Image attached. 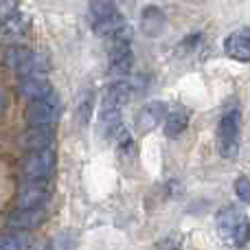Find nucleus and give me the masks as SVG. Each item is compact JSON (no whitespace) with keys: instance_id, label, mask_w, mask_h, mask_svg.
<instances>
[{"instance_id":"nucleus-1","label":"nucleus","mask_w":250,"mask_h":250,"mask_svg":"<svg viewBox=\"0 0 250 250\" xmlns=\"http://www.w3.org/2000/svg\"><path fill=\"white\" fill-rule=\"evenodd\" d=\"M90 22L92 31L99 38L114 40L119 33H123L127 29L125 18L117 9V4L112 0H90Z\"/></svg>"},{"instance_id":"nucleus-2","label":"nucleus","mask_w":250,"mask_h":250,"mask_svg":"<svg viewBox=\"0 0 250 250\" xmlns=\"http://www.w3.org/2000/svg\"><path fill=\"white\" fill-rule=\"evenodd\" d=\"M239 132H242V117L239 110H226L217 127V143L224 158H235L239 154Z\"/></svg>"},{"instance_id":"nucleus-3","label":"nucleus","mask_w":250,"mask_h":250,"mask_svg":"<svg viewBox=\"0 0 250 250\" xmlns=\"http://www.w3.org/2000/svg\"><path fill=\"white\" fill-rule=\"evenodd\" d=\"M55 151L48 149H38V151H29L26 158L22 160V176L24 180H40L46 182L48 178L55 171Z\"/></svg>"},{"instance_id":"nucleus-4","label":"nucleus","mask_w":250,"mask_h":250,"mask_svg":"<svg viewBox=\"0 0 250 250\" xmlns=\"http://www.w3.org/2000/svg\"><path fill=\"white\" fill-rule=\"evenodd\" d=\"M134 66V53H132V38H129V29L119 33L112 40V48H110V75L117 79L127 77V73Z\"/></svg>"},{"instance_id":"nucleus-5","label":"nucleus","mask_w":250,"mask_h":250,"mask_svg":"<svg viewBox=\"0 0 250 250\" xmlns=\"http://www.w3.org/2000/svg\"><path fill=\"white\" fill-rule=\"evenodd\" d=\"M62 112V104L57 99V95L44 97V99L31 101L29 108H26V121L29 125H55Z\"/></svg>"},{"instance_id":"nucleus-6","label":"nucleus","mask_w":250,"mask_h":250,"mask_svg":"<svg viewBox=\"0 0 250 250\" xmlns=\"http://www.w3.org/2000/svg\"><path fill=\"white\" fill-rule=\"evenodd\" d=\"M51 200V189L46 182L26 180L16 195L18 208H44V204Z\"/></svg>"},{"instance_id":"nucleus-7","label":"nucleus","mask_w":250,"mask_h":250,"mask_svg":"<svg viewBox=\"0 0 250 250\" xmlns=\"http://www.w3.org/2000/svg\"><path fill=\"white\" fill-rule=\"evenodd\" d=\"M246 220H248V215H246V211H244L242 207L230 204V207L222 208V211L217 213V217H215L217 235H220L222 239H226V242H235V235H237V230L242 229Z\"/></svg>"},{"instance_id":"nucleus-8","label":"nucleus","mask_w":250,"mask_h":250,"mask_svg":"<svg viewBox=\"0 0 250 250\" xmlns=\"http://www.w3.org/2000/svg\"><path fill=\"white\" fill-rule=\"evenodd\" d=\"M167 112H169V110H167V105H165L163 101H147V104L138 110L136 121H134V125H136V132L138 134L154 132L160 123H165Z\"/></svg>"},{"instance_id":"nucleus-9","label":"nucleus","mask_w":250,"mask_h":250,"mask_svg":"<svg viewBox=\"0 0 250 250\" xmlns=\"http://www.w3.org/2000/svg\"><path fill=\"white\" fill-rule=\"evenodd\" d=\"M55 141L53 134V125H29V129H24L20 143L24 149L38 151V149H48Z\"/></svg>"},{"instance_id":"nucleus-10","label":"nucleus","mask_w":250,"mask_h":250,"mask_svg":"<svg viewBox=\"0 0 250 250\" xmlns=\"http://www.w3.org/2000/svg\"><path fill=\"white\" fill-rule=\"evenodd\" d=\"M132 97V86L125 79H117L104 90L101 97V110H123V105Z\"/></svg>"},{"instance_id":"nucleus-11","label":"nucleus","mask_w":250,"mask_h":250,"mask_svg":"<svg viewBox=\"0 0 250 250\" xmlns=\"http://www.w3.org/2000/svg\"><path fill=\"white\" fill-rule=\"evenodd\" d=\"M44 217H46L44 208H16L9 215L7 226L11 230H31V229H38L44 222Z\"/></svg>"},{"instance_id":"nucleus-12","label":"nucleus","mask_w":250,"mask_h":250,"mask_svg":"<svg viewBox=\"0 0 250 250\" xmlns=\"http://www.w3.org/2000/svg\"><path fill=\"white\" fill-rule=\"evenodd\" d=\"M167 26V18H165L163 9L156 4H147L141 11V31L147 38H160Z\"/></svg>"},{"instance_id":"nucleus-13","label":"nucleus","mask_w":250,"mask_h":250,"mask_svg":"<svg viewBox=\"0 0 250 250\" xmlns=\"http://www.w3.org/2000/svg\"><path fill=\"white\" fill-rule=\"evenodd\" d=\"M20 95L31 104V101H38L53 95V86L44 75H29V77L20 79Z\"/></svg>"},{"instance_id":"nucleus-14","label":"nucleus","mask_w":250,"mask_h":250,"mask_svg":"<svg viewBox=\"0 0 250 250\" xmlns=\"http://www.w3.org/2000/svg\"><path fill=\"white\" fill-rule=\"evenodd\" d=\"M224 53L235 62L248 64L250 62V35L244 31H235L224 40Z\"/></svg>"},{"instance_id":"nucleus-15","label":"nucleus","mask_w":250,"mask_h":250,"mask_svg":"<svg viewBox=\"0 0 250 250\" xmlns=\"http://www.w3.org/2000/svg\"><path fill=\"white\" fill-rule=\"evenodd\" d=\"M29 29H31L29 18L20 11L13 13L7 20H2V38L7 40V42H18V40H22L29 33Z\"/></svg>"},{"instance_id":"nucleus-16","label":"nucleus","mask_w":250,"mask_h":250,"mask_svg":"<svg viewBox=\"0 0 250 250\" xmlns=\"http://www.w3.org/2000/svg\"><path fill=\"white\" fill-rule=\"evenodd\" d=\"M189 119H191V114L187 108H182V105L171 108L167 112V119H165V134H167L169 138L180 136V134L189 127Z\"/></svg>"},{"instance_id":"nucleus-17","label":"nucleus","mask_w":250,"mask_h":250,"mask_svg":"<svg viewBox=\"0 0 250 250\" xmlns=\"http://www.w3.org/2000/svg\"><path fill=\"white\" fill-rule=\"evenodd\" d=\"M99 134L101 136H112L121 127V110H99Z\"/></svg>"},{"instance_id":"nucleus-18","label":"nucleus","mask_w":250,"mask_h":250,"mask_svg":"<svg viewBox=\"0 0 250 250\" xmlns=\"http://www.w3.org/2000/svg\"><path fill=\"white\" fill-rule=\"evenodd\" d=\"M29 248V233L26 230H7L0 242V250H26Z\"/></svg>"},{"instance_id":"nucleus-19","label":"nucleus","mask_w":250,"mask_h":250,"mask_svg":"<svg viewBox=\"0 0 250 250\" xmlns=\"http://www.w3.org/2000/svg\"><path fill=\"white\" fill-rule=\"evenodd\" d=\"M31 55V51L29 48H24V46H18V44H13V46H9L7 48V53H4V62H7V66L9 68H13V70H18L22 64H24V60Z\"/></svg>"},{"instance_id":"nucleus-20","label":"nucleus","mask_w":250,"mask_h":250,"mask_svg":"<svg viewBox=\"0 0 250 250\" xmlns=\"http://www.w3.org/2000/svg\"><path fill=\"white\" fill-rule=\"evenodd\" d=\"M235 193H237V198L244 204H250V178L248 176H242L235 180Z\"/></svg>"},{"instance_id":"nucleus-21","label":"nucleus","mask_w":250,"mask_h":250,"mask_svg":"<svg viewBox=\"0 0 250 250\" xmlns=\"http://www.w3.org/2000/svg\"><path fill=\"white\" fill-rule=\"evenodd\" d=\"M18 2L20 0H0V16H2V20H7L13 13H18Z\"/></svg>"},{"instance_id":"nucleus-22","label":"nucleus","mask_w":250,"mask_h":250,"mask_svg":"<svg viewBox=\"0 0 250 250\" xmlns=\"http://www.w3.org/2000/svg\"><path fill=\"white\" fill-rule=\"evenodd\" d=\"M248 242H250V220L244 222V226L237 230V235H235V244H237V246H246Z\"/></svg>"}]
</instances>
